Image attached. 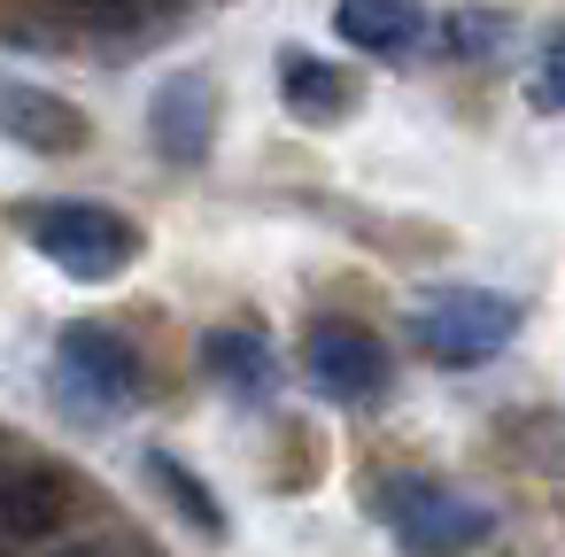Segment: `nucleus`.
I'll return each instance as SVG.
<instances>
[{
	"label": "nucleus",
	"instance_id": "10",
	"mask_svg": "<svg viewBox=\"0 0 565 557\" xmlns=\"http://www.w3.org/2000/svg\"><path fill=\"white\" fill-rule=\"evenodd\" d=\"M333 32L356 55H411L426 17H418V0H333Z\"/></svg>",
	"mask_w": 565,
	"mask_h": 557
},
{
	"label": "nucleus",
	"instance_id": "1",
	"mask_svg": "<svg viewBox=\"0 0 565 557\" xmlns=\"http://www.w3.org/2000/svg\"><path fill=\"white\" fill-rule=\"evenodd\" d=\"M17 233L47 256V264H63L78 287H109V279H125L132 264H140V225L132 217H117V210H102V202H17Z\"/></svg>",
	"mask_w": 565,
	"mask_h": 557
},
{
	"label": "nucleus",
	"instance_id": "3",
	"mask_svg": "<svg viewBox=\"0 0 565 557\" xmlns=\"http://www.w3.org/2000/svg\"><path fill=\"white\" fill-rule=\"evenodd\" d=\"M411 341L418 356L465 372V364H488L519 341V302L511 294H488V287H441L411 310Z\"/></svg>",
	"mask_w": 565,
	"mask_h": 557
},
{
	"label": "nucleus",
	"instance_id": "12",
	"mask_svg": "<svg viewBox=\"0 0 565 557\" xmlns=\"http://www.w3.org/2000/svg\"><path fill=\"white\" fill-rule=\"evenodd\" d=\"M148 480H156V488L179 503V518H186L202 542H225V511H217V495H210V488H202V480H194V472H186L171 449H148Z\"/></svg>",
	"mask_w": 565,
	"mask_h": 557
},
{
	"label": "nucleus",
	"instance_id": "15",
	"mask_svg": "<svg viewBox=\"0 0 565 557\" xmlns=\"http://www.w3.org/2000/svg\"><path fill=\"white\" fill-rule=\"evenodd\" d=\"M526 109H542V117H565V24L542 40V55H534V78H526Z\"/></svg>",
	"mask_w": 565,
	"mask_h": 557
},
{
	"label": "nucleus",
	"instance_id": "13",
	"mask_svg": "<svg viewBox=\"0 0 565 557\" xmlns=\"http://www.w3.org/2000/svg\"><path fill=\"white\" fill-rule=\"evenodd\" d=\"M503 433L519 441V464H526V472L565 480V418H557V410H526V418H511Z\"/></svg>",
	"mask_w": 565,
	"mask_h": 557
},
{
	"label": "nucleus",
	"instance_id": "14",
	"mask_svg": "<svg viewBox=\"0 0 565 557\" xmlns=\"http://www.w3.org/2000/svg\"><path fill=\"white\" fill-rule=\"evenodd\" d=\"M503 40H511V17H495V9H457V17H449V47H457L465 63L503 55Z\"/></svg>",
	"mask_w": 565,
	"mask_h": 557
},
{
	"label": "nucleus",
	"instance_id": "6",
	"mask_svg": "<svg viewBox=\"0 0 565 557\" xmlns=\"http://www.w3.org/2000/svg\"><path fill=\"white\" fill-rule=\"evenodd\" d=\"M148 140L163 163H202L217 140V78L210 71H171L148 101Z\"/></svg>",
	"mask_w": 565,
	"mask_h": 557
},
{
	"label": "nucleus",
	"instance_id": "2",
	"mask_svg": "<svg viewBox=\"0 0 565 557\" xmlns=\"http://www.w3.org/2000/svg\"><path fill=\"white\" fill-rule=\"evenodd\" d=\"M372 511L411 557H465V549H480L495 534L488 503H472V495H457V488H441L426 472H387L372 488Z\"/></svg>",
	"mask_w": 565,
	"mask_h": 557
},
{
	"label": "nucleus",
	"instance_id": "8",
	"mask_svg": "<svg viewBox=\"0 0 565 557\" xmlns=\"http://www.w3.org/2000/svg\"><path fill=\"white\" fill-rule=\"evenodd\" d=\"M279 101H287V117H295V125H341L364 94H356V78H349V71H333L326 55L287 47V55H279Z\"/></svg>",
	"mask_w": 565,
	"mask_h": 557
},
{
	"label": "nucleus",
	"instance_id": "11",
	"mask_svg": "<svg viewBox=\"0 0 565 557\" xmlns=\"http://www.w3.org/2000/svg\"><path fill=\"white\" fill-rule=\"evenodd\" d=\"M63 503H71V488L47 464H9L0 472V526L9 534H47L63 518Z\"/></svg>",
	"mask_w": 565,
	"mask_h": 557
},
{
	"label": "nucleus",
	"instance_id": "7",
	"mask_svg": "<svg viewBox=\"0 0 565 557\" xmlns=\"http://www.w3.org/2000/svg\"><path fill=\"white\" fill-rule=\"evenodd\" d=\"M0 140H17L32 156H78L94 140V117L47 86H24V78H0Z\"/></svg>",
	"mask_w": 565,
	"mask_h": 557
},
{
	"label": "nucleus",
	"instance_id": "5",
	"mask_svg": "<svg viewBox=\"0 0 565 557\" xmlns=\"http://www.w3.org/2000/svg\"><path fill=\"white\" fill-rule=\"evenodd\" d=\"M302 364H310V379L333 403H380L387 379H395V356H387V341L372 325H318L310 349H302Z\"/></svg>",
	"mask_w": 565,
	"mask_h": 557
},
{
	"label": "nucleus",
	"instance_id": "9",
	"mask_svg": "<svg viewBox=\"0 0 565 557\" xmlns=\"http://www.w3.org/2000/svg\"><path fill=\"white\" fill-rule=\"evenodd\" d=\"M202 372L217 379V387H233V395H271V379H279V356H271V341L256 333V325H210L202 333Z\"/></svg>",
	"mask_w": 565,
	"mask_h": 557
},
{
	"label": "nucleus",
	"instance_id": "4",
	"mask_svg": "<svg viewBox=\"0 0 565 557\" xmlns=\"http://www.w3.org/2000/svg\"><path fill=\"white\" fill-rule=\"evenodd\" d=\"M55 387H63V403H71L78 418H94V426L132 418V410H140V356H132V341L109 333V325H71V333L55 341Z\"/></svg>",
	"mask_w": 565,
	"mask_h": 557
},
{
	"label": "nucleus",
	"instance_id": "16",
	"mask_svg": "<svg viewBox=\"0 0 565 557\" xmlns=\"http://www.w3.org/2000/svg\"><path fill=\"white\" fill-rule=\"evenodd\" d=\"M55 557H125V549H109V542H78V549H55Z\"/></svg>",
	"mask_w": 565,
	"mask_h": 557
}]
</instances>
